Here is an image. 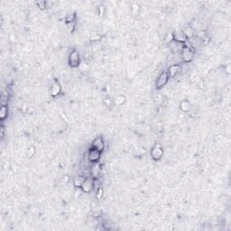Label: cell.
Returning <instances> with one entry per match:
<instances>
[{"instance_id": "cell-5", "label": "cell", "mask_w": 231, "mask_h": 231, "mask_svg": "<svg viewBox=\"0 0 231 231\" xmlns=\"http://www.w3.org/2000/svg\"><path fill=\"white\" fill-rule=\"evenodd\" d=\"M169 75L167 73V71H162L159 76L157 77V79L155 81V87L156 89H162L163 87H164L168 81H169Z\"/></svg>"}, {"instance_id": "cell-19", "label": "cell", "mask_w": 231, "mask_h": 231, "mask_svg": "<svg viewBox=\"0 0 231 231\" xmlns=\"http://www.w3.org/2000/svg\"><path fill=\"white\" fill-rule=\"evenodd\" d=\"M131 9H132V13L134 15H137L140 11V7H139L138 4H133Z\"/></svg>"}, {"instance_id": "cell-18", "label": "cell", "mask_w": 231, "mask_h": 231, "mask_svg": "<svg viewBox=\"0 0 231 231\" xmlns=\"http://www.w3.org/2000/svg\"><path fill=\"white\" fill-rule=\"evenodd\" d=\"M104 195V190L101 187H99L97 189V191H96V197H97V199L100 200Z\"/></svg>"}, {"instance_id": "cell-7", "label": "cell", "mask_w": 231, "mask_h": 231, "mask_svg": "<svg viewBox=\"0 0 231 231\" xmlns=\"http://www.w3.org/2000/svg\"><path fill=\"white\" fill-rule=\"evenodd\" d=\"M171 36H172V40H174L177 43H182V44L186 43V41L188 39L187 36L184 33V31H182V30H175L172 33Z\"/></svg>"}, {"instance_id": "cell-2", "label": "cell", "mask_w": 231, "mask_h": 231, "mask_svg": "<svg viewBox=\"0 0 231 231\" xmlns=\"http://www.w3.org/2000/svg\"><path fill=\"white\" fill-rule=\"evenodd\" d=\"M163 156V149L161 145L156 144L151 149V157L155 161L160 160Z\"/></svg>"}, {"instance_id": "cell-24", "label": "cell", "mask_w": 231, "mask_h": 231, "mask_svg": "<svg viewBox=\"0 0 231 231\" xmlns=\"http://www.w3.org/2000/svg\"><path fill=\"white\" fill-rule=\"evenodd\" d=\"M69 180H70V178H69V176L68 175H65L63 178H62V183H67L68 182H69Z\"/></svg>"}, {"instance_id": "cell-8", "label": "cell", "mask_w": 231, "mask_h": 231, "mask_svg": "<svg viewBox=\"0 0 231 231\" xmlns=\"http://www.w3.org/2000/svg\"><path fill=\"white\" fill-rule=\"evenodd\" d=\"M105 147H106V145H105V142L103 140L102 137H96L92 143H91V148H94L96 150H98L100 152H103L105 150Z\"/></svg>"}, {"instance_id": "cell-13", "label": "cell", "mask_w": 231, "mask_h": 231, "mask_svg": "<svg viewBox=\"0 0 231 231\" xmlns=\"http://www.w3.org/2000/svg\"><path fill=\"white\" fill-rule=\"evenodd\" d=\"M191 108L190 103L188 100H182L180 103V109L182 112H189Z\"/></svg>"}, {"instance_id": "cell-12", "label": "cell", "mask_w": 231, "mask_h": 231, "mask_svg": "<svg viewBox=\"0 0 231 231\" xmlns=\"http://www.w3.org/2000/svg\"><path fill=\"white\" fill-rule=\"evenodd\" d=\"M87 177L84 175H77L74 179H73V185L76 188H81L82 184L84 183V182L86 181Z\"/></svg>"}, {"instance_id": "cell-6", "label": "cell", "mask_w": 231, "mask_h": 231, "mask_svg": "<svg viewBox=\"0 0 231 231\" xmlns=\"http://www.w3.org/2000/svg\"><path fill=\"white\" fill-rule=\"evenodd\" d=\"M89 173L90 177L94 180H97L101 174V166L99 163H91L89 167Z\"/></svg>"}, {"instance_id": "cell-3", "label": "cell", "mask_w": 231, "mask_h": 231, "mask_svg": "<svg viewBox=\"0 0 231 231\" xmlns=\"http://www.w3.org/2000/svg\"><path fill=\"white\" fill-rule=\"evenodd\" d=\"M68 62H69V64L75 68V67H78L81 63V56H80V53L78 52V51H72L70 52V53L69 54V58H68Z\"/></svg>"}, {"instance_id": "cell-26", "label": "cell", "mask_w": 231, "mask_h": 231, "mask_svg": "<svg viewBox=\"0 0 231 231\" xmlns=\"http://www.w3.org/2000/svg\"><path fill=\"white\" fill-rule=\"evenodd\" d=\"M99 10H100V15H103V14H104V7H99Z\"/></svg>"}, {"instance_id": "cell-22", "label": "cell", "mask_w": 231, "mask_h": 231, "mask_svg": "<svg viewBox=\"0 0 231 231\" xmlns=\"http://www.w3.org/2000/svg\"><path fill=\"white\" fill-rule=\"evenodd\" d=\"M74 25H75V22L70 23V24H67V28H68L69 32H72L74 30Z\"/></svg>"}, {"instance_id": "cell-14", "label": "cell", "mask_w": 231, "mask_h": 231, "mask_svg": "<svg viewBox=\"0 0 231 231\" xmlns=\"http://www.w3.org/2000/svg\"><path fill=\"white\" fill-rule=\"evenodd\" d=\"M8 116V108L7 105V106H1V108H0V119L2 121H4L5 119L7 118Z\"/></svg>"}, {"instance_id": "cell-11", "label": "cell", "mask_w": 231, "mask_h": 231, "mask_svg": "<svg viewBox=\"0 0 231 231\" xmlns=\"http://www.w3.org/2000/svg\"><path fill=\"white\" fill-rule=\"evenodd\" d=\"M180 70H181V65L180 64L170 65L168 70H166L168 75H169V78H173V77H175L180 72Z\"/></svg>"}, {"instance_id": "cell-1", "label": "cell", "mask_w": 231, "mask_h": 231, "mask_svg": "<svg viewBox=\"0 0 231 231\" xmlns=\"http://www.w3.org/2000/svg\"><path fill=\"white\" fill-rule=\"evenodd\" d=\"M194 56H195V53H194L193 50H192L190 47L184 45L182 48V51H181L182 61H183L185 62H190L192 60L194 59Z\"/></svg>"}, {"instance_id": "cell-9", "label": "cell", "mask_w": 231, "mask_h": 231, "mask_svg": "<svg viewBox=\"0 0 231 231\" xmlns=\"http://www.w3.org/2000/svg\"><path fill=\"white\" fill-rule=\"evenodd\" d=\"M95 187V180L93 178H88L86 179V181L84 182V183L81 186V190L85 193H89V192L94 189Z\"/></svg>"}, {"instance_id": "cell-15", "label": "cell", "mask_w": 231, "mask_h": 231, "mask_svg": "<svg viewBox=\"0 0 231 231\" xmlns=\"http://www.w3.org/2000/svg\"><path fill=\"white\" fill-rule=\"evenodd\" d=\"M125 101H126V97L123 95H118L114 99V103L117 105H122L125 103Z\"/></svg>"}, {"instance_id": "cell-25", "label": "cell", "mask_w": 231, "mask_h": 231, "mask_svg": "<svg viewBox=\"0 0 231 231\" xmlns=\"http://www.w3.org/2000/svg\"><path fill=\"white\" fill-rule=\"evenodd\" d=\"M4 137H5V127L2 126H1V138L4 139Z\"/></svg>"}, {"instance_id": "cell-16", "label": "cell", "mask_w": 231, "mask_h": 231, "mask_svg": "<svg viewBox=\"0 0 231 231\" xmlns=\"http://www.w3.org/2000/svg\"><path fill=\"white\" fill-rule=\"evenodd\" d=\"M75 18H76L75 14H69V15H67L66 17H65V21H66L67 24L74 23V22H75Z\"/></svg>"}, {"instance_id": "cell-4", "label": "cell", "mask_w": 231, "mask_h": 231, "mask_svg": "<svg viewBox=\"0 0 231 231\" xmlns=\"http://www.w3.org/2000/svg\"><path fill=\"white\" fill-rule=\"evenodd\" d=\"M101 158V152L94 148H89L87 153V159L90 163H99Z\"/></svg>"}, {"instance_id": "cell-17", "label": "cell", "mask_w": 231, "mask_h": 231, "mask_svg": "<svg viewBox=\"0 0 231 231\" xmlns=\"http://www.w3.org/2000/svg\"><path fill=\"white\" fill-rule=\"evenodd\" d=\"M104 104L106 105V107H108V108H112L113 106H114V100H112L111 98H109V97H107V98H105L104 99Z\"/></svg>"}, {"instance_id": "cell-10", "label": "cell", "mask_w": 231, "mask_h": 231, "mask_svg": "<svg viewBox=\"0 0 231 231\" xmlns=\"http://www.w3.org/2000/svg\"><path fill=\"white\" fill-rule=\"evenodd\" d=\"M61 91H62V87H61L59 81H53V83L52 84L51 89H50L51 96H52V97H56V96H58L61 93Z\"/></svg>"}, {"instance_id": "cell-20", "label": "cell", "mask_w": 231, "mask_h": 231, "mask_svg": "<svg viewBox=\"0 0 231 231\" xmlns=\"http://www.w3.org/2000/svg\"><path fill=\"white\" fill-rule=\"evenodd\" d=\"M27 155H28V156H33L34 155H35V148H34V146H31V147H29V149H28V152H27Z\"/></svg>"}, {"instance_id": "cell-21", "label": "cell", "mask_w": 231, "mask_h": 231, "mask_svg": "<svg viewBox=\"0 0 231 231\" xmlns=\"http://www.w3.org/2000/svg\"><path fill=\"white\" fill-rule=\"evenodd\" d=\"M36 5L41 9H44L46 7V2L45 1H38V2H36Z\"/></svg>"}, {"instance_id": "cell-23", "label": "cell", "mask_w": 231, "mask_h": 231, "mask_svg": "<svg viewBox=\"0 0 231 231\" xmlns=\"http://www.w3.org/2000/svg\"><path fill=\"white\" fill-rule=\"evenodd\" d=\"M100 35H98V34H95V35H92L91 36V40L92 41H98V40H100Z\"/></svg>"}]
</instances>
